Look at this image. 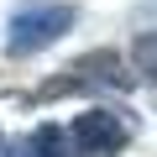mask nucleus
<instances>
[{
    "mask_svg": "<svg viewBox=\"0 0 157 157\" xmlns=\"http://www.w3.org/2000/svg\"><path fill=\"white\" fill-rule=\"evenodd\" d=\"M131 68L157 84V26H152V32H136V42H131Z\"/></svg>",
    "mask_w": 157,
    "mask_h": 157,
    "instance_id": "obj_5",
    "label": "nucleus"
},
{
    "mask_svg": "<svg viewBox=\"0 0 157 157\" xmlns=\"http://www.w3.org/2000/svg\"><path fill=\"white\" fill-rule=\"evenodd\" d=\"M0 157H73V152H68V131L52 126V121H42V126H32L21 141H11Z\"/></svg>",
    "mask_w": 157,
    "mask_h": 157,
    "instance_id": "obj_4",
    "label": "nucleus"
},
{
    "mask_svg": "<svg viewBox=\"0 0 157 157\" xmlns=\"http://www.w3.org/2000/svg\"><path fill=\"white\" fill-rule=\"evenodd\" d=\"M131 84H136V73L121 63V52L100 47V52L73 58L58 78H47V84H42L32 100H58V94H126Z\"/></svg>",
    "mask_w": 157,
    "mask_h": 157,
    "instance_id": "obj_2",
    "label": "nucleus"
},
{
    "mask_svg": "<svg viewBox=\"0 0 157 157\" xmlns=\"http://www.w3.org/2000/svg\"><path fill=\"white\" fill-rule=\"evenodd\" d=\"M131 136H136V121H131V110H121V105H84V115L73 121V131H68V152L73 157H121L126 147H131Z\"/></svg>",
    "mask_w": 157,
    "mask_h": 157,
    "instance_id": "obj_3",
    "label": "nucleus"
},
{
    "mask_svg": "<svg viewBox=\"0 0 157 157\" xmlns=\"http://www.w3.org/2000/svg\"><path fill=\"white\" fill-rule=\"evenodd\" d=\"M78 21L73 0H21L6 21V58H37L52 42H63Z\"/></svg>",
    "mask_w": 157,
    "mask_h": 157,
    "instance_id": "obj_1",
    "label": "nucleus"
}]
</instances>
